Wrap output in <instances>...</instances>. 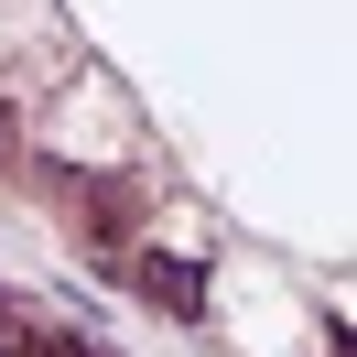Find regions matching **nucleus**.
Returning a JSON list of instances; mask_svg holds the SVG:
<instances>
[{"instance_id": "f257e3e1", "label": "nucleus", "mask_w": 357, "mask_h": 357, "mask_svg": "<svg viewBox=\"0 0 357 357\" xmlns=\"http://www.w3.org/2000/svg\"><path fill=\"white\" fill-rule=\"evenodd\" d=\"M130 282L152 292L162 314H184V325H195V314H206V282H195V271L174 260V249H130Z\"/></svg>"}, {"instance_id": "f03ea898", "label": "nucleus", "mask_w": 357, "mask_h": 357, "mask_svg": "<svg viewBox=\"0 0 357 357\" xmlns=\"http://www.w3.org/2000/svg\"><path fill=\"white\" fill-rule=\"evenodd\" d=\"M0 357H76V335H54V325H33L11 292H0Z\"/></svg>"}, {"instance_id": "7ed1b4c3", "label": "nucleus", "mask_w": 357, "mask_h": 357, "mask_svg": "<svg viewBox=\"0 0 357 357\" xmlns=\"http://www.w3.org/2000/svg\"><path fill=\"white\" fill-rule=\"evenodd\" d=\"M0 162H22V130H11V109H0Z\"/></svg>"}]
</instances>
